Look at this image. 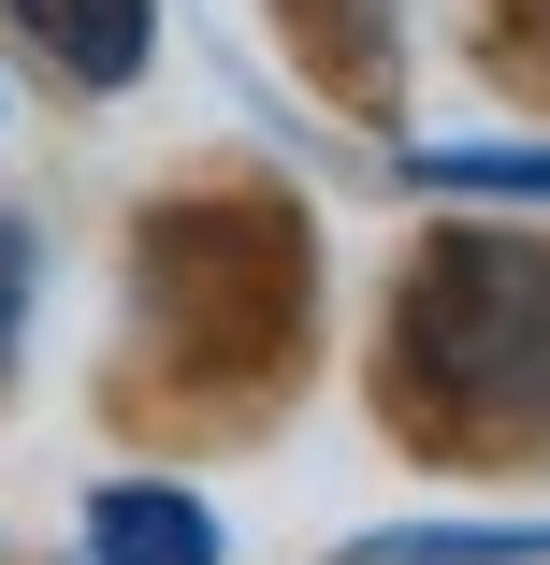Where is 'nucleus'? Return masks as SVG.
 Listing matches in <instances>:
<instances>
[{"label": "nucleus", "mask_w": 550, "mask_h": 565, "mask_svg": "<svg viewBox=\"0 0 550 565\" xmlns=\"http://www.w3.org/2000/svg\"><path fill=\"white\" fill-rule=\"evenodd\" d=\"M87 551L101 565H217V508L174 479H101L87 493Z\"/></svg>", "instance_id": "7ed1b4c3"}, {"label": "nucleus", "mask_w": 550, "mask_h": 565, "mask_svg": "<svg viewBox=\"0 0 550 565\" xmlns=\"http://www.w3.org/2000/svg\"><path fill=\"white\" fill-rule=\"evenodd\" d=\"M15 44L73 87H131L160 44V0H15Z\"/></svg>", "instance_id": "f03ea898"}, {"label": "nucleus", "mask_w": 550, "mask_h": 565, "mask_svg": "<svg viewBox=\"0 0 550 565\" xmlns=\"http://www.w3.org/2000/svg\"><path fill=\"white\" fill-rule=\"evenodd\" d=\"M15 319H30V247H15V217H0V349H15Z\"/></svg>", "instance_id": "39448f33"}, {"label": "nucleus", "mask_w": 550, "mask_h": 565, "mask_svg": "<svg viewBox=\"0 0 550 565\" xmlns=\"http://www.w3.org/2000/svg\"><path fill=\"white\" fill-rule=\"evenodd\" d=\"M420 189H550V146H420Z\"/></svg>", "instance_id": "20e7f679"}, {"label": "nucleus", "mask_w": 550, "mask_h": 565, "mask_svg": "<svg viewBox=\"0 0 550 565\" xmlns=\"http://www.w3.org/2000/svg\"><path fill=\"white\" fill-rule=\"evenodd\" d=\"M391 377L450 420V435L550 406V247H521V233H434L406 262Z\"/></svg>", "instance_id": "f257e3e1"}]
</instances>
